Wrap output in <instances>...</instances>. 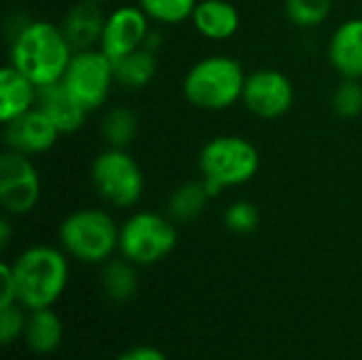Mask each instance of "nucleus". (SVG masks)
Returning a JSON list of instances; mask_svg holds the SVG:
<instances>
[{
    "instance_id": "5701e85b",
    "label": "nucleus",
    "mask_w": 362,
    "mask_h": 360,
    "mask_svg": "<svg viewBox=\"0 0 362 360\" xmlns=\"http://www.w3.org/2000/svg\"><path fill=\"white\" fill-rule=\"evenodd\" d=\"M199 0H138V6L153 23L176 25L191 19Z\"/></svg>"
},
{
    "instance_id": "f8f14e48",
    "label": "nucleus",
    "mask_w": 362,
    "mask_h": 360,
    "mask_svg": "<svg viewBox=\"0 0 362 360\" xmlns=\"http://www.w3.org/2000/svg\"><path fill=\"white\" fill-rule=\"evenodd\" d=\"M2 125L6 149L23 153L28 157H36L51 151L62 136L59 129L51 123V119L36 106Z\"/></svg>"
},
{
    "instance_id": "39448f33",
    "label": "nucleus",
    "mask_w": 362,
    "mask_h": 360,
    "mask_svg": "<svg viewBox=\"0 0 362 360\" xmlns=\"http://www.w3.org/2000/svg\"><path fill=\"white\" fill-rule=\"evenodd\" d=\"M121 227L102 208L70 212L59 225V244L66 255L83 263H106L119 250Z\"/></svg>"
},
{
    "instance_id": "c85d7f7f",
    "label": "nucleus",
    "mask_w": 362,
    "mask_h": 360,
    "mask_svg": "<svg viewBox=\"0 0 362 360\" xmlns=\"http://www.w3.org/2000/svg\"><path fill=\"white\" fill-rule=\"evenodd\" d=\"M117 360H168V356H165L159 348H153V346H138V348H132V350L123 352Z\"/></svg>"
},
{
    "instance_id": "ddd939ff",
    "label": "nucleus",
    "mask_w": 362,
    "mask_h": 360,
    "mask_svg": "<svg viewBox=\"0 0 362 360\" xmlns=\"http://www.w3.org/2000/svg\"><path fill=\"white\" fill-rule=\"evenodd\" d=\"M104 21H106V15H104L100 2L78 0L66 11L59 28H62L64 36L68 38V42L72 45V49L83 51V49L100 47Z\"/></svg>"
},
{
    "instance_id": "393cba45",
    "label": "nucleus",
    "mask_w": 362,
    "mask_h": 360,
    "mask_svg": "<svg viewBox=\"0 0 362 360\" xmlns=\"http://www.w3.org/2000/svg\"><path fill=\"white\" fill-rule=\"evenodd\" d=\"M333 110L344 119H354L362 112V83L361 79H344L333 91Z\"/></svg>"
},
{
    "instance_id": "2eb2a0df",
    "label": "nucleus",
    "mask_w": 362,
    "mask_h": 360,
    "mask_svg": "<svg viewBox=\"0 0 362 360\" xmlns=\"http://www.w3.org/2000/svg\"><path fill=\"white\" fill-rule=\"evenodd\" d=\"M36 108H40L51 123L59 129V134H74L83 127L87 110L70 95L64 83H53L47 87H38Z\"/></svg>"
},
{
    "instance_id": "6e6552de",
    "label": "nucleus",
    "mask_w": 362,
    "mask_h": 360,
    "mask_svg": "<svg viewBox=\"0 0 362 360\" xmlns=\"http://www.w3.org/2000/svg\"><path fill=\"white\" fill-rule=\"evenodd\" d=\"M62 83L87 112H93L106 104L112 85H117L115 62L100 47L74 51Z\"/></svg>"
},
{
    "instance_id": "f257e3e1",
    "label": "nucleus",
    "mask_w": 362,
    "mask_h": 360,
    "mask_svg": "<svg viewBox=\"0 0 362 360\" xmlns=\"http://www.w3.org/2000/svg\"><path fill=\"white\" fill-rule=\"evenodd\" d=\"M72 55L74 49L62 28L45 19H30L8 40V64L23 72L36 87L59 83Z\"/></svg>"
},
{
    "instance_id": "cd10ccee",
    "label": "nucleus",
    "mask_w": 362,
    "mask_h": 360,
    "mask_svg": "<svg viewBox=\"0 0 362 360\" xmlns=\"http://www.w3.org/2000/svg\"><path fill=\"white\" fill-rule=\"evenodd\" d=\"M0 276H2V293H0V308H8L13 303H19L17 297V280L11 263L0 265Z\"/></svg>"
},
{
    "instance_id": "423d86ee",
    "label": "nucleus",
    "mask_w": 362,
    "mask_h": 360,
    "mask_svg": "<svg viewBox=\"0 0 362 360\" xmlns=\"http://www.w3.org/2000/svg\"><path fill=\"white\" fill-rule=\"evenodd\" d=\"M91 185L102 202L117 210H127L142 199L144 174L125 149L108 146L91 163Z\"/></svg>"
},
{
    "instance_id": "f3484780",
    "label": "nucleus",
    "mask_w": 362,
    "mask_h": 360,
    "mask_svg": "<svg viewBox=\"0 0 362 360\" xmlns=\"http://www.w3.org/2000/svg\"><path fill=\"white\" fill-rule=\"evenodd\" d=\"M38 87L19 72L13 64H6L0 70V121L8 123L11 119L32 110L36 106Z\"/></svg>"
},
{
    "instance_id": "9d476101",
    "label": "nucleus",
    "mask_w": 362,
    "mask_h": 360,
    "mask_svg": "<svg viewBox=\"0 0 362 360\" xmlns=\"http://www.w3.org/2000/svg\"><path fill=\"white\" fill-rule=\"evenodd\" d=\"M242 102L248 112L259 119H280L293 108L295 87L284 72L274 68H261L246 76Z\"/></svg>"
},
{
    "instance_id": "c756f323",
    "label": "nucleus",
    "mask_w": 362,
    "mask_h": 360,
    "mask_svg": "<svg viewBox=\"0 0 362 360\" xmlns=\"http://www.w3.org/2000/svg\"><path fill=\"white\" fill-rule=\"evenodd\" d=\"M161 42H163L161 32H159V30H155V28H151V32H148V36H146V40H144V49H148V51L157 53V51H159V47H161Z\"/></svg>"
},
{
    "instance_id": "a878e982",
    "label": "nucleus",
    "mask_w": 362,
    "mask_h": 360,
    "mask_svg": "<svg viewBox=\"0 0 362 360\" xmlns=\"http://www.w3.org/2000/svg\"><path fill=\"white\" fill-rule=\"evenodd\" d=\"M259 221H261L259 208L248 199H238L225 210V227L231 233H240V236L252 233L259 227Z\"/></svg>"
},
{
    "instance_id": "0eeeda50",
    "label": "nucleus",
    "mask_w": 362,
    "mask_h": 360,
    "mask_svg": "<svg viewBox=\"0 0 362 360\" xmlns=\"http://www.w3.org/2000/svg\"><path fill=\"white\" fill-rule=\"evenodd\" d=\"M178 242L174 221L159 212L142 210L121 225L119 252L134 265H153L163 261Z\"/></svg>"
},
{
    "instance_id": "2f4dec72",
    "label": "nucleus",
    "mask_w": 362,
    "mask_h": 360,
    "mask_svg": "<svg viewBox=\"0 0 362 360\" xmlns=\"http://www.w3.org/2000/svg\"><path fill=\"white\" fill-rule=\"evenodd\" d=\"M93 2H100V4H104V2H112V0H93Z\"/></svg>"
},
{
    "instance_id": "7c9ffc66",
    "label": "nucleus",
    "mask_w": 362,
    "mask_h": 360,
    "mask_svg": "<svg viewBox=\"0 0 362 360\" xmlns=\"http://www.w3.org/2000/svg\"><path fill=\"white\" fill-rule=\"evenodd\" d=\"M8 242H11V221L6 216H2L0 219V246L6 248Z\"/></svg>"
},
{
    "instance_id": "9b49d317",
    "label": "nucleus",
    "mask_w": 362,
    "mask_h": 360,
    "mask_svg": "<svg viewBox=\"0 0 362 360\" xmlns=\"http://www.w3.org/2000/svg\"><path fill=\"white\" fill-rule=\"evenodd\" d=\"M151 32V19L140 6H119L106 15L100 49L112 59H121L123 55L138 51L144 47V40Z\"/></svg>"
},
{
    "instance_id": "dca6fc26",
    "label": "nucleus",
    "mask_w": 362,
    "mask_h": 360,
    "mask_svg": "<svg viewBox=\"0 0 362 360\" xmlns=\"http://www.w3.org/2000/svg\"><path fill=\"white\" fill-rule=\"evenodd\" d=\"M193 28L208 40H229L238 34L242 17L229 0H199L193 15Z\"/></svg>"
},
{
    "instance_id": "20e7f679",
    "label": "nucleus",
    "mask_w": 362,
    "mask_h": 360,
    "mask_svg": "<svg viewBox=\"0 0 362 360\" xmlns=\"http://www.w3.org/2000/svg\"><path fill=\"white\" fill-rule=\"evenodd\" d=\"M202 178L212 197L225 189L250 182L261 166L257 146L242 136H216L204 144L197 159Z\"/></svg>"
},
{
    "instance_id": "aec40b11",
    "label": "nucleus",
    "mask_w": 362,
    "mask_h": 360,
    "mask_svg": "<svg viewBox=\"0 0 362 360\" xmlns=\"http://www.w3.org/2000/svg\"><path fill=\"white\" fill-rule=\"evenodd\" d=\"M157 74V53L148 49H138L115 62V79L123 89L136 91L144 89Z\"/></svg>"
},
{
    "instance_id": "1a4fd4ad",
    "label": "nucleus",
    "mask_w": 362,
    "mask_h": 360,
    "mask_svg": "<svg viewBox=\"0 0 362 360\" xmlns=\"http://www.w3.org/2000/svg\"><path fill=\"white\" fill-rule=\"evenodd\" d=\"M40 199V176L32 157L6 149L0 155V204L6 214L23 216Z\"/></svg>"
},
{
    "instance_id": "bb28decb",
    "label": "nucleus",
    "mask_w": 362,
    "mask_h": 360,
    "mask_svg": "<svg viewBox=\"0 0 362 360\" xmlns=\"http://www.w3.org/2000/svg\"><path fill=\"white\" fill-rule=\"evenodd\" d=\"M21 303H13L8 308H0V342L2 346H11L25 333L28 318L23 316Z\"/></svg>"
},
{
    "instance_id": "7ed1b4c3",
    "label": "nucleus",
    "mask_w": 362,
    "mask_h": 360,
    "mask_svg": "<svg viewBox=\"0 0 362 360\" xmlns=\"http://www.w3.org/2000/svg\"><path fill=\"white\" fill-rule=\"evenodd\" d=\"M246 72L229 55H210L195 62L182 81L187 102L199 110H227L242 100Z\"/></svg>"
},
{
    "instance_id": "f03ea898",
    "label": "nucleus",
    "mask_w": 362,
    "mask_h": 360,
    "mask_svg": "<svg viewBox=\"0 0 362 360\" xmlns=\"http://www.w3.org/2000/svg\"><path fill=\"white\" fill-rule=\"evenodd\" d=\"M13 265L17 280V297L23 308L42 310L51 308L68 286V259L66 252L53 246H30Z\"/></svg>"
},
{
    "instance_id": "a211bd4d",
    "label": "nucleus",
    "mask_w": 362,
    "mask_h": 360,
    "mask_svg": "<svg viewBox=\"0 0 362 360\" xmlns=\"http://www.w3.org/2000/svg\"><path fill=\"white\" fill-rule=\"evenodd\" d=\"M64 337V327L59 316L51 308L32 310L25 323L23 339L28 348L36 354H53Z\"/></svg>"
},
{
    "instance_id": "4be33fe9",
    "label": "nucleus",
    "mask_w": 362,
    "mask_h": 360,
    "mask_svg": "<svg viewBox=\"0 0 362 360\" xmlns=\"http://www.w3.org/2000/svg\"><path fill=\"white\" fill-rule=\"evenodd\" d=\"M102 286L108 299H112L115 303L129 301L138 291V276L134 263H129L127 259L108 261L102 272Z\"/></svg>"
},
{
    "instance_id": "4468645a",
    "label": "nucleus",
    "mask_w": 362,
    "mask_h": 360,
    "mask_svg": "<svg viewBox=\"0 0 362 360\" xmlns=\"http://www.w3.org/2000/svg\"><path fill=\"white\" fill-rule=\"evenodd\" d=\"M329 62L344 79H362V17L339 23L329 40Z\"/></svg>"
},
{
    "instance_id": "412c9836",
    "label": "nucleus",
    "mask_w": 362,
    "mask_h": 360,
    "mask_svg": "<svg viewBox=\"0 0 362 360\" xmlns=\"http://www.w3.org/2000/svg\"><path fill=\"white\" fill-rule=\"evenodd\" d=\"M100 132L108 146L127 149L138 134V117L127 106H112L104 112Z\"/></svg>"
},
{
    "instance_id": "b1692460",
    "label": "nucleus",
    "mask_w": 362,
    "mask_h": 360,
    "mask_svg": "<svg viewBox=\"0 0 362 360\" xmlns=\"http://www.w3.org/2000/svg\"><path fill=\"white\" fill-rule=\"evenodd\" d=\"M284 11L293 25L310 30L322 25L329 19L333 0H286Z\"/></svg>"
},
{
    "instance_id": "6ab92c4d",
    "label": "nucleus",
    "mask_w": 362,
    "mask_h": 360,
    "mask_svg": "<svg viewBox=\"0 0 362 360\" xmlns=\"http://www.w3.org/2000/svg\"><path fill=\"white\" fill-rule=\"evenodd\" d=\"M210 199H214V197L210 195L204 178L187 180L172 191V195L168 199V216L174 223H191L206 210Z\"/></svg>"
}]
</instances>
